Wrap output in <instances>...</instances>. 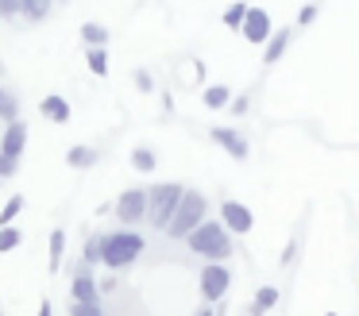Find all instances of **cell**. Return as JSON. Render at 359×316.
<instances>
[{
    "mask_svg": "<svg viewBox=\"0 0 359 316\" xmlns=\"http://www.w3.org/2000/svg\"><path fill=\"white\" fill-rule=\"evenodd\" d=\"M16 174H20V162L0 154V181H8V177H16Z\"/></svg>",
    "mask_w": 359,
    "mask_h": 316,
    "instance_id": "f1b7e54d",
    "label": "cell"
},
{
    "mask_svg": "<svg viewBox=\"0 0 359 316\" xmlns=\"http://www.w3.org/2000/svg\"><path fill=\"white\" fill-rule=\"evenodd\" d=\"M278 285H259L255 289V297H251V305H248V312L243 316H263V312H271L274 305H278Z\"/></svg>",
    "mask_w": 359,
    "mask_h": 316,
    "instance_id": "2e32d148",
    "label": "cell"
},
{
    "mask_svg": "<svg viewBox=\"0 0 359 316\" xmlns=\"http://www.w3.org/2000/svg\"><path fill=\"white\" fill-rule=\"evenodd\" d=\"M0 74H4V66H0Z\"/></svg>",
    "mask_w": 359,
    "mask_h": 316,
    "instance_id": "74e56055",
    "label": "cell"
},
{
    "mask_svg": "<svg viewBox=\"0 0 359 316\" xmlns=\"http://www.w3.org/2000/svg\"><path fill=\"white\" fill-rule=\"evenodd\" d=\"M39 112H43V120H50V123H70L74 120L70 100L58 97V92H47V97L39 100Z\"/></svg>",
    "mask_w": 359,
    "mask_h": 316,
    "instance_id": "7c38bea8",
    "label": "cell"
},
{
    "mask_svg": "<svg viewBox=\"0 0 359 316\" xmlns=\"http://www.w3.org/2000/svg\"><path fill=\"white\" fill-rule=\"evenodd\" d=\"M294 254H297V239H290L286 251H282V266H290V262H294Z\"/></svg>",
    "mask_w": 359,
    "mask_h": 316,
    "instance_id": "836d02e7",
    "label": "cell"
},
{
    "mask_svg": "<svg viewBox=\"0 0 359 316\" xmlns=\"http://www.w3.org/2000/svg\"><path fill=\"white\" fill-rule=\"evenodd\" d=\"M143 251H147V239L135 228H116V231H104L101 235V266H109L112 274L135 266Z\"/></svg>",
    "mask_w": 359,
    "mask_h": 316,
    "instance_id": "6da1fadb",
    "label": "cell"
},
{
    "mask_svg": "<svg viewBox=\"0 0 359 316\" xmlns=\"http://www.w3.org/2000/svg\"><path fill=\"white\" fill-rule=\"evenodd\" d=\"M24 205H27V197H24V193H12V197L4 200V208H0V228H8V224H16V216L24 212Z\"/></svg>",
    "mask_w": 359,
    "mask_h": 316,
    "instance_id": "44dd1931",
    "label": "cell"
},
{
    "mask_svg": "<svg viewBox=\"0 0 359 316\" xmlns=\"http://www.w3.org/2000/svg\"><path fill=\"white\" fill-rule=\"evenodd\" d=\"M81 259H86L93 270L101 266V235H89V239H86V247H81Z\"/></svg>",
    "mask_w": 359,
    "mask_h": 316,
    "instance_id": "d4e9b609",
    "label": "cell"
},
{
    "mask_svg": "<svg viewBox=\"0 0 359 316\" xmlns=\"http://www.w3.org/2000/svg\"><path fill=\"white\" fill-rule=\"evenodd\" d=\"M132 81H135V89H140V92H155V77H151V69L135 66L132 69Z\"/></svg>",
    "mask_w": 359,
    "mask_h": 316,
    "instance_id": "4316f807",
    "label": "cell"
},
{
    "mask_svg": "<svg viewBox=\"0 0 359 316\" xmlns=\"http://www.w3.org/2000/svg\"><path fill=\"white\" fill-rule=\"evenodd\" d=\"M194 316H217V308H209V305H205V308H197Z\"/></svg>",
    "mask_w": 359,
    "mask_h": 316,
    "instance_id": "d590c367",
    "label": "cell"
},
{
    "mask_svg": "<svg viewBox=\"0 0 359 316\" xmlns=\"http://www.w3.org/2000/svg\"><path fill=\"white\" fill-rule=\"evenodd\" d=\"M205 212H209L205 193L186 189V193H182V200H178V208H174V216H170V224H166V235H170V239H186L189 231L205 220Z\"/></svg>",
    "mask_w": 359,
    "mask_h": 316,
    "instance_id": "277c9868",
    "label": "cell"
},
{
    "mask_svg": "<svg viewBox=\"0 0 359 316\" xmlns=\"http://www.w3.org/2000/svg\"><path fill=\"white\" fill-rule=\"evenodd\" d=\"M182 193H186V185L182 181H158V185H147V220L155 231H166V224H170L174 208H178Z\"/></svg>",
    "mask_w": 359,
    "mask_h": 316,
    "instance_id": "3957f363",
    "label": "cell"
},
{
    "mask_svg": "<svg viewBox=\"0 0 359 316\" xmlns=\"http://www.w3.org/2000/svg\"><path fill=\"white\" fill-rule=\"evenodd\" d=\"M20 120V97L12 89H0V123Z\"/></svg>",
    "mask_w": 359,
    "mask_h": 316,
    "instance_id": "7402d4cb",
    "label": "cell"
},
{
    "mask_svg": "<svg viewBox=\"0 0 359 316\" xmlns=\"http://www.w3.org/2000/svg\"><path fill=\"white\" fill-rule=\"evenodd\" d=\"M97 162H101V151H97V146H86V143L66 146V166L70 170H93Z\"/></svg>",
    "mask_w": 359,
    "mask_h": 316,
    "instance_id": "5bb4252c",
    "label": "cell"
},
{
    "mask_svg": "<svg viewBox=\"0 0 359 316\" xmlns=\"http://www.w3.org/2000/svg\"><path fill=\"white\" fill-rule=\"evenodd\" d=\"M20 243H24V231H20L16 224H8V228H0V254H12Z\"/></svg>",
    "mask_w": 359,
    "mask_h": 316,
    "instance_id": "cb8c5ba5",
    "label": "cell"
},
{
    "mask_svg": "<svg viewBox=\"0 0 359 316\" xmlns=\"http://www.w3.org/2000/svg\"><path fill=\"white\" fill-rule=\"evenodd\" d=\"M271 15L263 12V8H255V4H248V15H243V23H240V35L248 39V43H255V46H263L266 39H271Z\"/></svg>",
    "mask_w": 359,
    "mask_h": 316,
    "instance_id": "ba28073f",
    "label": "cell"
},
{
    "mask_svg": "<svg viewBox=\"0 0 359 316\" xmlns=\"http://www.w3.org/2000/svg\"><path fill=\"white\" fill-rule=\"evenodd\" d=\"M182 243L194 254H201L205 262H228L232 259V235H228V228L220 220H201Z\"/></svg>",
    "mask_w": 359,
    "mask_h": 316,
    "instance_id": "7a4b0ae2",
    "label": "cell"
},
{
    "mask_svg": "<svg viewBox=\"0 0 359 316\" xmlns=\"http://www.w3.org/2000/svg\"><path fill=\"white\" fill-rule=\"evenodd\" d=\"M116 277H112V274H104V277H97V289H101V297H104V293H112V289H116Z\"/></svg>",
    "mask_w": 359,
    "mask_h": 316,
    "instance_id": "d6a6232c",
    "label": "cell"
},
{
    "mask_svg": "<svg viewBox=\"0 0 359 316\" xmlns=\"http://www.w3.org/2000/svg\"><path fill=\"white\" fill-rule=\"evenodd\" d=\"M205 108H212V112H220V108H228V100H232V89L228 85H209V89L201 92Z\"/></svg>",
    "mask_w": 359,
    "mask_h": 316,
    "instance_id": "ffe728a7",
    "label": "cell"
},
{
    "mask_svg": "<svg viewBox=\"0 0 359 316\" xmlns=\"http://www.w3.org/2000/svg\"><path fill=\"white\" fill-rule=\"evenodd\" d=\"M35 316H55V308H50V301H47V297L39 301V312H35Z\"/></svg>",
    "mask_w": 359,
    "mask_h": 316,
    "instance_id": "e575fe53",
    "label": "cell"
},
{
    "mask_svg": "<svg viewBox=\"0 0 359 316\" xmlns=\"http://www.w3.org/2000/svg\"><path fill=\"white\" fill-rule=\"evenodd\" d=\"M24 151H27V123L24 120H12L8 128H4V135H0V154L4 158H24Z\"/></svg>",
    "mask_w": 359,
    "mask_h": 316,
    "instance_id": "9c48e42d",
    "label": "cell"
},
{
    "mask_svg": "<svg viewBox=\"0 0 359 316\" xmlns=\"http://www.w3.org/2000/svg\"><path fill=\"white\" fill-rule=\"evenodd\" d=\"M70 301H78V305H101L97 274H70Z\"/></svg>",
    "mask_w": 359,
    "mask_h": 316,
    "instance_id": "8fae6325",
    "label": "cell"
},
{
    "mask_svg": "<svg viewBox=\"0 0 359 316\" xmlns=\"http://www.w3.org/2000/svg\"><path fill=\"white\" fill-rule=\"evenodd\" d=\"M132 166H135V174H151V170L158 166L155 151H151V146H135V151H132Z\"/></svg>",
    "mask_w": 359,
    "mask_h": 316,
    "instance_id": "603a6c76",
    "label": "cell"
},
{
    "mask_svg": "<svg viewBox=\"0 0 359 316\" xmlns=\"http://www.w3.org/2000/svg\"><path fill=\"white\" fill-rule=\"evenodd\" d=\"M313 20H317V4H305L302 12H297V27H309Z\"/></svg>",
    "mask_w": 359,
    "mask_h": 316,
    "instance_id": "4dcf8cb0",
    "label": "cell"
},
{
    "mask_svg": "<svg viewBox=\"0 0 359 316\" xmlns=\"http://www.w3.org/2000/svg\"><path fill=\"white\" fill-rule=\"evenodd\" d=\"M70 316H104L101 305H78V301H70Z\"/></svg>",
    "mask_w": 359,
    "mask_h": 316,
    "instance_id": "83f0119b",
    "label": "cell"
},
{
    "mask_svg": "<svg viewBox=\"0 0 359 316\" xmlns=\"http://www.w3.org/2000/svg\"><path fill=\"white\" fill-rule=\"evenodd\" d=\"M209 139H212V143H217V146H224V151L232 154L236 162H243V158H248V154H251L248 139H243V135H240V131H236V128H212V131H209Z\"/></svg>",
    "mask_w": 359,
    "mask_h": 316,
    "instance_id": "30bf717a",
    "label": "cell"
},
{
    "mask_svg": "<svg viewBox=\"0 0 359 316\" xmlns=\"http://www.w3.org/2000/svg\"><path fill=\"white\" fill-rule=\"evenodd\" d=\"M290 39H294V31H290V27H282V31H271V39L263 43V66H274V62H278L282 54H286Z\"/></svg>",
    "mask_w": 359,
    "mask_h": 316,
    "instance_id": "9a60e30c",
    "label": "cell"
},
{
    "mask_svg": "<svg viewBox=\"0 0 359 316\" xmlns=\"http://www.w3.org/2000/svg\"><path fill=\"white\" fill-rule=\"evenodd\" d=\"M50 12H55V0H20V15L27 23H43Z\"/></svg>",
    "mask_w": 359,
    "mask_h": 316,
    "instance_id": "e0dca14e",
    "label": "cell"
},
{
    "mask_svg": "<svg viewBox=\"0 0 359 316\" xmlns=\"http://www.w3.org/2000/svg\"><path fill=\"white\" fill-rule=\"evenodd\" d=\"M197 289H201V297L209 305H220L228 297V289H232V270L224 262H205L201 274H197Z\"/></svg>",
    "mask_w": 359,
    "mask_h": 316,
    "instance_id": "5b68a950",
    "label": "cell"
},
{
    "mask_svg": "<svg viewBox=\"0 0 359 316\" xmlns=\"http://www.w3.org/2000/svg\"><path fill=\"white\" fill-rule=\"evenodd\" d=\"M228 108H232V116H248L251 100H248V97H236V100H228Z\"/></svg>",
    "mask_w": 359,
    "mask_h": 316,
    "instance_id": "1f68e13d",
    "label": "cell"
},
{
    "mask_svg": "<svg viewBox=\"0 0 359 316\" xmlns=\"http://www.w3.org/2000/svg\"><path fill=\"white\" fill-rule=\"evenodd\" d=\"M0 316H4V312H0Z\"/></svg>",
    "mask_w": 359,
    "mask_h": 316,
    "instance_id": "f35d334b",
    "label": "cell"
},
{
    "mask_svg": "<svg viewBox=\"0 0 359 316\" xmlns=\"http://www.w3.org/2000/svg\"><path fill=\"white\" fill-rule=\"evenodd\" d=\"M78 35H81V43H86V46H109V39H112L109 27H104V23H93V20L81 23Z\"/></svg>",
    "mask_w": 359,
    "mask_h": 316,
    "instance_id": "d6986e66",
    "label": "cell"
},
{
    "mask_svg": "<svg viewBox=\"0 0 359 316\" xmlns=\"http://www.w3.org/2000/svg\"><path fill=\"white\" fill-rule=\"evenodd\" d=\"M220 224L228 228V235H248L255 228V216H251L248 205L240 200H220Z\"/></svg>",
    "mask_w": 359,
    "mask_h": 316,
    "instance_id": "52a82bcc",
    "label": "cell"
},
{
    "mask_svg": "<svg viewBox=\"0 0 359 316\" xmlns=\"http://www.w3.org/2000/svg\"><path fill=\"white\" fill-rule=\"evenodd\" d=\"M112 212H116L120 228H140L143 220H147V189H124L116 197V205H112Z\"/></svg>",
    "mask_w": 359,
    "mask_h": 316,
    "instance_id": "8992f818",
    "label": "cell"
},
{
    "mask_svg": "<svg viewBox=\"0 0 359 316\" xmlns=\"http://www.w3.org/2000/svg\"><path fill=\"white\" fill-rule=\"evenodd\" d=\"M86 66L93 77H109V46H86Z\"/></svg>",
    "mask_w": 359,
    "mask_h": 316,
    "instance_id": "ac0fdd59",
    "label": "cell"
},
{
    "mask_svg": "<svg viewBox=\"0 0 359 316\" xmlns=\"http://www.w3.org/2000/svg\"><path fill=\"white\" fill-rule=\"evenodd\" d=\"M325 316H336V312H325Z\"/></svg>",
    "mask_w": 359,
    "mask_h": 316,
    "instance_id": "8d00e7d4",
    "label": "cell"
},
{
    "mask_svg": "<svg viewBox=\"0 0 359 316\" xmlns=\"http://www.w3.org/2000/svg\"><path fill=\"white\" fill-rule=\"evenodd\" d=\"M66 254H70V247H66V228H55L47 235V266H50V274H62Z\"/></svg>",
    "mask_w": 359,
    "mask_h": 316,
    "instance_id": "4fadbf2b",
    "label": "cell"
},
{
    "mask_svg": "<svg viewBox=\"0 0 359 316\" xmlns=\"http://www.w3.org/2000/svg\"><path fill=\"white\" fill-rule=\"evenodd\" d=\"M243 15H248V4H243V0H236V4H228V12H224V27L240 31Z\"/></svg>",
    "mask_w": 359,
    "mask_h": 316,
    "instance_id": "484cf974",
    "label": "cell"
},
{
    "mask_svg": "<svg viewBox=\"0 0 359 316\" xmlns=\"http://www.w3.org/2000/svg\"><path fill=\"white\" fill-rule=\"evenodd\" d=\"M0 20H20V0H0Z\"/></svg>",
    "mask_w": 359,
    "mask_h": 316,
    "instance_id": "f546056e",
    "label": "cell"
}]
</instances>
